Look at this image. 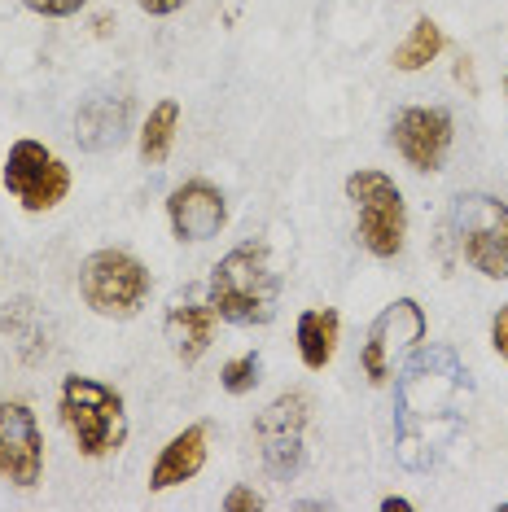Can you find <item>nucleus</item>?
I'll use <instances>...</instances> for the list:
<instances>
[{"mask_svg": "<svg viewBox=\"0 0 508 512\" xmlns=\"http://www.w3.org/2000/svg\"><path fill=\"white\" fill-rule=\"evenodd\" d=\"M473 377L452 346H417L395 381V447L403 469H434L465 429Z\"/></svg>", "mask_w": 508, "mask_h": 512, "instance_id": "obj_1", "label": "nucleus"}, {"mask_svg": "<svg viewBox=\"0 0 508 512\" xmlns=\"http://www.w3.org/2000/svg\"><path fill=\"white\" fill-rule=\"evenodd\" d=\"M206 302L224 324H272L276 302H281V272H276L272 254L263 241H241L211 267V285Z\"/></svg>", "mask_w": 508, "mask_h": 512, "instance_id": "obj_2", "label": "nucleus"}, {"mask_svg": "<svg viewBox=\"0 0 508 512\" xmlns=\"http://www.w3.org/2000/svg\"><path fill=\"white\" fill-rule=\"evenodd\" d=\"M57 412H62L66 434L75 438L79 456L106 460L127 442V407L123 394L97 377H66L57 394Z\"/></svg>", "mask_w": 508, "mask_h": 512, "instance_id": "obj_3", "label": "nucleus"}, {"mask_svg": "<svg viewBox=\"0 0 508 512\" xmlns=\"http://www.w3.org/2000/svg\"><path fill=\"white\" fill-rule=\"evenodd\" d=\"M149 267L127 250H92L79 263V294L97 316L106 320H132L141 316V307L149 302Z\"/></svg>", "mask_w": 508, "mask_h": 512, "instance_id": "obj_4", "label": "nucleus"}, {"mask_svg": "<svg viewBox=\"0 0 508 512\" xmlns=\"http://www.w3.org/2000/svg\"><path fill=\"white\" fill-rule=\"evenodd\" d=\"M346 197L355 206V228L373 259H395L408 237V206H403L399 184L386 171L360 167L346 176Z\"/></svg>", "mask_w": 508, "mask_h": 512, "instance_id": "obj_5", "label": "nucleus"}, {"mask_svg": "<svg viewBox=\"0 0 508 512\" xmlns=\"http://www.w3.org/2000/svg\"><path fill=\"white\" fill-rule=\"evenodd\" d=\"M460 254L487 281H508V202L495 193H460L452 206Z\"/></svg>", "mask_w": 508, "mask_h": 512, "instance_id": "obj_6", "label": "nucleus"}, {"mask_svg": "<svg viewBox=\"0 0 508 512\" xmlns=\"http://www.w3.org/2000/svg\"><path fill=\"white\" fill-rule=\"evenodd\" d=\"M0 184H5V193L14 202H22V211L44 215L57 202H66V193H71V167L44 141L22 136V141L9 145L5 167H0Z\"/></svg>", "mask_w": 508, "mask_h": 512, "instance_id": "obj_7", "label": "nucleus"}, {"mask_svg": "<svg viewBox=\"0 0 508 512\" xmlns=\"http://www.w3.org/2000/svg\"><path fill=\"white\" fill-rule=\"evenodd\" d=\"M425 333H430V320H425L421 302L417 298H395L373 324H368L364 351H360L364 377L373 381V386H386V381L399 372L403 359L425 342Z\"/></svg>", "mask_w": 508, "mask_h": 512, "instance_id": "obj_8", "label": "nucleus"}, {"mask_svg": "<svg viewBox=\"0 0 508 512\" xmlns=\"http://www.w3.org/2000/svg\"><path fill=\"white\" fill-rule=\"evenodd\" d=\"M311 421V403L303 390H285L254 416V442H259L263 469L276 482H290L303 469V434Z\"/></svg>", "mask_w": 508, "mask_h": 512, "instance_id": "obj_9", "label": "nucleus"}, {"mask_svg": "<svg viewBox=\"0 0 508 512\" xmlns=\"http://www.w3.org/2000/svg\"><path fill=\"white\" fill-rule=\"evenodd\" d=\"M0 477L18 491H31L44 477V434L22 399H0Z\"/></svg>", "mask_w": 508, "mask_h": 512, "instance_id": "obj_10", "label": "nucleus"}, {"mask_svg": "<svg viewBox=\"0 0 508 512\" xmlns=\"http://www.w3.org/2000/svg\"><path fill=\"white\" fill-rule=\"evenodd\" d=\"M456 123L443 106H408L390 123V145L412 171H443L447 149H452Z\"/></svg>", "mask_w": 508, "mask_h": 512, "instance_id": "obj_11", "label": "nucleus"}, {"mask_svg": "<svg viewBox=\"0 0 508 512\" xmlns=\"http://www.w3.org/2000/svg\"><path fill=\"white\" fill-rule=\"evenodd\" d=\"M167 219L176 241H211L228 224V202L211 180H184L167 197Z\"/></svg>", "mask_w": 508, "mask_h": 512, "instance_id": "obj_12", "label": "nucleus"}, {"mask_svg": "<svg viewBox=\"0 0 508 512\" xmlns=\"http://www.w3.org/2000/svg\"><path fill=\"white\" fill-rule=\"evenodd\" d=\"M206 442H211V425H184L176 438L158 451L154 469H149V491H171V486H184L202 473L206 464Z\"/></svg>", "mask_w": 508, "mask_h": 512, "instance_id": "obj_13", "label": "nucleus"}, {"mask_svg": "<svg viewBox=\"0 0 508 512\" xmlns=\"http://www.w3.org/2000/svg\"><path fill=\"white\" fill-rule=\"evenodd\" d=\"M215 311H211V302H193V298H180L176 307L167 311V320H163V333H167V342H171V351H176V359L184 368H193L198 359L211 351V342H215Z\"/></svg>", "mask_w": 508, "mask_h": 512, "instance_id": "obj_14", "label": "nucleus"}, {"mask_svg": "<svg viewBox=\"0 0 508 512\" xmlns=\"http://www.w3.org/2000/svg\"><path fill=\"white\" fill-rule=\"evenodd\" d=\"M127 114H132V101L127 97H88L79 106V145L84 149H114L127 136Z\"/></svg>", "mask_w": 508, "mask_h": 512, "instance_id": "obj_15", "label": "nucleus"}, {"mask_svg": "<svg viewBox=\"0 0 508 512\" xmlns=\"http://www.w3.org/2000/svg\"><path fill=\"white\" fill-rule=\"evenodd\" d=\"M298 355L311 372H325L338 355V333H342V320L333 307H311L298 316Z\"/></svg>", "mask_w": 508, "mask_h": 512, "instance_id": "obj_16", "label": "nucleus"}, {"mask_svg": "<svg viewBox=\"0 0 508 512\" xmlns=\"http://www.w3.org/2000/svg\"><path fill=\"white\" fill-rule=\"evenodd\" d=\"M176 127H180V101L167 97L149 110V119L141 123V141H136V149H141V158L149 162V167L167 162L171 145H176Z\"/></svg>", "mask_w": 508, "mask_h": 512, "instance_id": "obj_17", "label": "nucleus"}, {"mask_svg": "<svg viewBox=\"0 0 508 512\" xmlns=\"http://www.w3.org/2000/svg\"><path fill=\"white\" fill-rule=\"evenodd\" d=\"M443 44H447V40H443V27H438L434 18H417L390 62H395V71H408V75H412V71H425V66H430L434 57L443 53Z\"/></svg>", "mask_w": 508, "mask_h": 512, "instance_id": "obj_18", "label": "nucleus"}, {"mask_svg": "<svg viewBox=\"0 0 508 512\" xmlns=\"http://www.w3.org/2000/svg\"><path fill=\"white\" fill-rule=\"evenodd\" d=\"M259 372H263V359L259 351H246L237 359H228L224 372H219V386H224L228 394H250L254 386H259Z\"/></svg>", "mask_w": 508, "mask_h": 512, "instance_id": "obj_19", "label": "nucleus"}, {"mask_svg": "<svg viewBox=\"0 0 508 512\" xmlns=\"http://www.w3.org/2000/svg\"><path fill=\"white\" fill-rule=\"evenodd\" d=\"M22 5H27L31 14H40V18H71V14H79V9L88 5V0H22Z\"/></svg>", "mask_w": 508, "mask_h": 512, "instance_id": "obj_20", "label": "nucleus"}, {"mask_svg": "<svg viewBox=\"0 0 508 512\" xmlns=\"http://www.w3.org/2000/svg\"><path fill=\"white\" fill-rule=\"evenodd\" d=\"M263 508H268V499L259 491H250V486H233L224 495V512H263Z\"/></svg>", "mask_w": 508, "mask_h": 512, "instance_id": "obj_21", "label": "nucleus"}, {"mask_svg": "<svg viewBox=\"0 0 508 512\" xmlns=\"http://www.w3.org/2000/svg\"><path fill=\"white\" fill-rule=\"evenodd\" d=\"M491 346H495V355L508 364V302L491 316Z\"/></svg>", "mask_w": 508, "mask_h": 512, "instance_id": "obj_22", "label": "nucleus"}, {"mask_svg": "<svg viewBox=\"0 0 508 512\" xmlns=\"http://www.w3.org/2000/svg\"><path fill=\"white\" fill-rule=\"evenodd\" d=\"M136 5H141L149 18H171V14H180L189 0H136Z\"/></svg>", "mask_w": 508, "mask_h": 512, "instance_id": "obj_23", "label": "nucleus"}, {"mask_svg": "<svg viewBox=\"0 0 508 512\" xmlns=\"http://www.w3.org/2000/svg\"><path fill=\"white\" fill-rule=\"evenodd\" d=\"M395 508H412V504H408V499H399V495L381 499V512H395Z\"/></svg>", "mask_w": 508, "mask_h": 512, "instance_id": "obj_24", "label": "nucleus"}, {"mask_svg": "<svg viewBox=\"0 0 508 512\" xmlns=\"http://www.w3.org/2000/svg\"><path fill=\"white\" fill-rule=\"evenodd\" d=\"M504 88H508V79H504Z\"/></svg>", "mask_w": 508, "mask_h": 512, "instance_id": "obj_25", "label": "nucleus"}]
</instances>
